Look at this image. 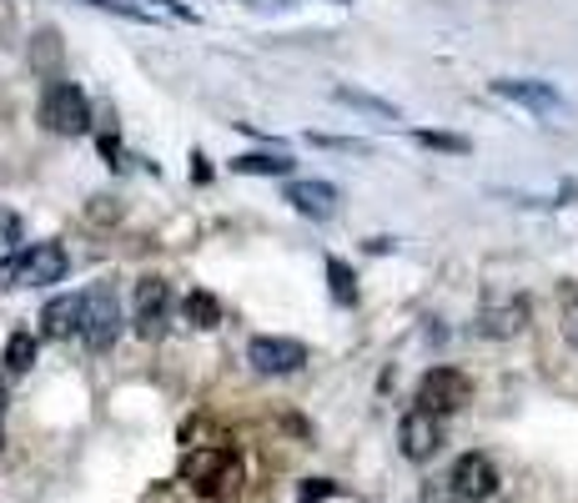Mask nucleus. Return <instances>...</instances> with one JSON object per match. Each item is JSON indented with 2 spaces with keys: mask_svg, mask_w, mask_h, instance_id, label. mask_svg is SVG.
<instances>
[{
  "mask_svg": "<svg viewBox=\"0 0 578 503\" xmlns=\"http://www.w3.org/2000/svg\"><path fill=\"white\" fill-rule=\"evenodd\" d=\"M41 121H46V132H56V136H86L91 132V101H86L81 86L51 81L46 97H41Z\"/></svg>",
  "mask_w": 578,
  "mask_h": 503,
  "instance_id": "1",
  "label": "nucleus"
},
{
  "mask_svg": "<svg viewBox=\"0 0 578 503\" xmlns=\"http://www.w3.org/2000/svg\"><path fill=\"white\" fill-rule=\"evenodd\" d=\"M181 483H191L207 499H222L226 489H236V454L232 448H191L181 458Z\"/></svg>",
  "mask_w": 578,
  "mask_h": 503,
  "instance_id": "2",
  "label": "nucleus"
},
{
  "mask_svg": "<svg viewBox=\"0 0 578 503\" xmlns=\"http://www.w3.org/2000/svg\"><path fill=\"white\" fill-rule=\"evenodd\" d=\"M121 333V302L116 292L107 288V282H96V288H86V308H81V343L91 353L111 348Z\"/></svg>",
  "mask_w": 578,
  "mask_h": 503,
  "instance_id": "3",
  "label": "nucleus"
},
{
  "mask_svg": "<svg viewBox=\"0 0 578 503\" xmlns=\"http://www.w3.org/2000/svg\"><path fill=\"white\" fill-rule=\"evenodd\" d=\"M468 398H473V383H468V372H458V368H427L423 383H418V407H427L437 418L468 407Z\"/></svg>",
  "mask_w": 578,
  "mask_h": 503,
  "instance_id": "4",
  "label": "nucleus"
},
{
  "mask_svg": "<svg viewBox=\"0 0 578 503\" xmlns=\"http://www.w3.org/2000/svg\"><path fill=\"white\" fill-rule=\"evenodd\" d=\"M498 483L503 479H498V463L488 454H463L448 473V489L458 503H488L498 493Z\"/></svg>",
  "mask_w": 578,
  "mask_h": 503,
  "instance_id": "5",
  "label": "nucleus"
},
{
  "mask_svg": "<svg viewBox=\"0 0 578 503\" xmlns=\"http://www.w3.org/2000/svg\"><path fill=\"white\" fill-rule=\"evenodd\" d=\"M398 448L408 463H427V458L443 448V418L427 413V407H408L398 423Z\"/></svg>",
  "mask_w": 578,
  "mask_h": 503,
  "instance_id": "6",
  "label": "nucleus"
},
{
  "mask_svg": "<svg viewBox=\"0 0 578 503\" xmlns=\"http://www.w3.org/2000/svg\"><path fill=\"white\" fill-rule=\"evenodd\" d=\"M247 362L262 378H287V372H297L308 362V348H302L297 337H252Z\"/></svg>",
  "mask_w": 578,
  "mask_h": 503,
  "instance_id": "7",
  "label": "nucleus"
},
{
  "mask_svg": "<svg viewBox=\"0 0 578 503\" xmlns=\"http://www.w3.org/2000/svg\"><path fill=\"white\" fill-rule=\"evenodd\" d=\"M166 317H171V282L166 277H142L136 282V333L146 343L166 333Z\"/></svg>",
  "mask_w": 578,
  "mask_h": 503,
  "instance_id": "8",
  "label": "nucleus"
},
{
  "mask_svg": "<svg viewBox=\"0 0 578 503\" xmlns=\"http://www.w3.org/2000/svg\"><path fill=\"white\" fill-rule=\"evenodd\" d=\"M533 308L529 298H519V292H508V298H488L483 312H478V333L493 337V343H503V337H519L523 327H529Z\"/></svg>",
  "mask_w": 578,
  "mask_h": 503,
  "instance_id": "9",
  "label": "nucleus"
},
{
  "mask_svg": "<svg viewBox=\"0 0 578 503\" xmlns=\"http://www.w3.org/2000/svg\"><path fill=\"white\" fill-rule=\"evenodd\" d=\"M66 267H71V257H66L60 242H36V247L21 257V267H15V282H25V288H51V282L66 277Z\"/></svg>",
  "mask_w": 578,
  "mask_h": 503,
  "instance_id": "10",
  "label": "nucleus"
},
{
  "mask_svg": "<svg viewBox=\"0 0 578 503\" xmlns=\"http://www.w3.org/2000/svg\"><path fill=\"white\" fill-rule=\"evenodd\" d=\"M493 97L513 101V107L533 111V116H558L564 111V97L548 81H493Z\"/></svg>",
  "mask_w": 578,
  "mask_h": 503,
  "instance_id": "11",
  "label": "nucleus"
},
{
  "mask_svg": "<svg viewBox=\"0 0 578 503\" xmlns=\"http://www.w3.org/2000/svg\"><path fill=\"white\" fill-rule=\"evenodd\" d=\"M287 202L302 216H312V222H327V216L337 212V187H332V181H292V187H287Z\"/></svg>",
  "mask_w": 578,
  "mask_h": 503,
  "instance_id": "12",
  "label": "nucleus"
},
{
  "mask_svg": "<svg viewBox=\"0 0 578 503\" xmlns=\"http://www.w3.org/2000/svg\"><path fill=\"white\" fill-rule=\"evenodd\" d=\"M81 308H86V292H71V298H56L41 323H46V337H81Z\"/></svg>",
  "mask_w": 578,
  "mask_h": 503,
  "instance_id": "13",
  "label": "nucleus"
},
{
  "mask_svg": "<svg viewBox=\"0 0 578 503\" xmlns=\"http://www.w3.org/2000/svg\"><path fill=\"white\" fill-rule=\"evenodd\" d=\"M181 317H187L191 327H197V333H212V327H222V302L212 298V292H187V298H181Z\"/></svg>",
  "mask_w": 578,
  "mask_h": 503,
  "instance_id": "14",
  "label": "nucleus"
},
{
  "mask_svg": "<svg viewBox=\"0 0 578 503\" xmlns=\"http://www.w3.org/2000/svg\"><path fill=\"white\" fill-rule=\"evenodd\" d=\"M232 171H242V177H287V171H292V156L287 152H247L232 161Z\"/></svg>",
  "mask_w": 578,
  "mask_h": 503,
  "instance_id": "15",
  "label": "nucleus"
},
{
  "mask_svg": "<svg viewBox=\"0 0 578 503\" xmlns=\"http://www.w3.org/2000/svg\"><path fill=\"white\" fill-rule=\"evenodd\" d=\"M41 353V337L36 333H11V343H5V372H31V362H36Z\"/></svg>",
  "mask_w": 578,
  "mask_h": 503,
  "instance_id": "16",
  "label": "nucleus"
},
{
  "mask_svg": "<svg viewBox=\"0 0 578 503\" xmlns=\"http://www.w3.org/2000/svg\"><path fill=\"white\" fill-rule=\"evenodd\" d=\"M327 282H332V302L353 308L357 302V277H353V267H347L343 257H327Z\"/></svg>",
  "mask_w": 578,
  "mask_h": 503,
  "instance_id": "17",
  "label": "nucleus"
},
{
  "mask_svg": "<svg viewBox=\"0 0 578 503\" xmlns=\"http://www.w3.org/2000/svg\"><path fill=\"white\" fill-rule=\"evenodd\" d=\"M337 101H343V107H357V111H373V116L398 121V107H392V101L367 97V91H357V86H337Z\"/></svg>",
  "mask_w": 578,
  "mask_h": 503,
  "instance_id": "18",
  "label": "nucleus"
},
{
  "mask_svg": "<svg viewBox=\"0 0 578 503\" xmlns=\"http://www.w3.org/2000/svg\"><path fill=\"white\" fill-rule=\"evenodd\" d=\"M418 142H423L427 152H453V156H468L473 152L468 136H453V132H418Z\"/></svg>",
  "mask_w": 578,
  "mask_h": 503,
  "instance_id": "19",
  "label": "nucleus"
},
{
  "mask_svg": "<svg viewBox=\"0 0 578 503\" xmlns=\"http://www.w3.org/2000/svg\"><path fill=\"white\" fill-rule=\"evenodd\" d=\"M86 5L111 11V15H126V21H152V11H136V5H126V0H86Z\"/></svg>",
  "mask_w": 578,
  "mask_h": 503,
  "instance_id": "20",
  "label": "nucleus"
},
{
  "mask_svg": "<svg viewBox=\"0 0 578 503\" xmlns=\"http://www.w3.org/2000/svg\"><path fill=\"white\" fill-rule=\"evenodd\" d=\"M564 337L578 348V292H568L564 298Z\"/></svg>",
  "mask_w": 578,
  "mask_h": 503,
  "instance_id": "21",
  "label": "nucleus"
},
{
  "mask_svg": "<svg viewBox=\"0 0 578 503\" xmlns=\"http://www.w3.org/2000/svg\"><path fill=\"white\" fill-rule=\"evenodd\" d=\"M332 479H312V483H302V503H322V499H332Z\"/></svg>",
  "mask_w": 578,
  "mask_h": 503,
  "instance_id": "22",
  "label": "nucleus"
},
{
  "mask_svg": "<svg viewBox=\"0 0 578 503\" xmlns=\"http://www.w3.org/2000/svg\"><path fill=\"white\" fill-rule=\"evenodd\" d=\"M152 5H162V11H171V15H177V21H191V11H187V5H177V0H152Z\"/></svg>",
  "mask_w": 578,
  "mask_h": 503,
  "instance_id": "23",
  "label": "nucleus"
},
{
  "mask_svg": "<svg viewBox=\"0 0 578 503\" xmlns=\"http://www.w3.org/2000/svg\"><path fill=\"white\" fill-rule=\"evenodd\" d=\"M0 232H5V237L15 242V216H5V212H0Z\"/></svg>",
  "mask_w": 578,
  "mask_h": 503,
  "instance_id": "24",
  "label": "nucleus"
},
{
  "mask_svg": "<svg viewBox=\"0 0 578 503\" xmlns=\"http://www.w3.org/2000/svg\"><path fill=\"white\" fill-rule=\"evenodd\" d=\"M337 5H343V0H337Z\"/></svg>",
  "mask_w": 578,
  "mask_h": 503,
  "instance_id": "25",
  "label": "nucleus"
}]
</instances>
